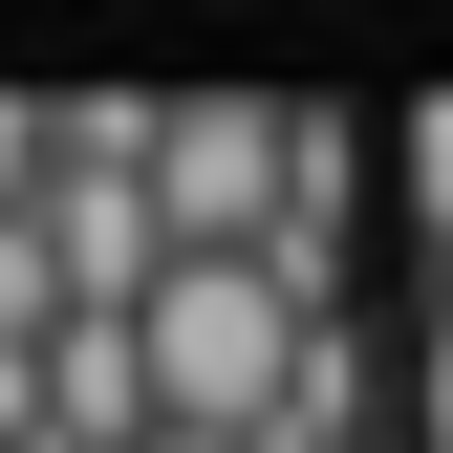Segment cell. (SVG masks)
Returning <instances> with one entry per match:
<instances>
[{"label":"cell","instance_id":"cell-1","mask_svg":"<svg viewBox=\"0 0 453 453\" xmlns=\"http://www.w3.org/2000/svg\"><path fill=\"white\" fill-rule=\"evenodd\" d=\"M303 346H324V324L303 303H280V280L259 259H173V280H151V432H280V388H303Z\"/></svg>","mask_w":453,"mask_h":453},{"label":"cell","instance_id":"cell-2","mask_svg":"<svg viewBox=\"0 0 453 453\" xmlns=\"http://www.w3.org/2000/svg\"><path fill=\"white\" fill-rule=\"evenodd\" d=\"M280 195H303V108H151V216H173V259H259Z\"/></svg>","mask_w":453,"mask_h":453},{"label":"cell","instance_id":"cell-3","mask_svg":"<svg viewBox=\"0 0 453 453\" xmlns=\"http://www.w3.org/2000/svg\"><path fill=\"white\" fill-rule=\"evenodd\" d=\"M43 453H151V324H43Z\"/></svg>","mask_w":453,"mask_h":453},{"label":"cell","instance_id":"cell-4","mask_svg":"<svg viewBox=\"0 0 453 453\" xmlns=\"http://www.w3.org/2000/svg\"><path fill=\"white\" fill-rule=\"evenodd\" d=\"M388 151H411V216H432V259H453V87H432V108H388Z\"/></svg>","mask_w":453,"mask_h":453},{"label":"cell","instance_id":"cell-5","mask_svg":"<svg viewBox=\"0 0 453 453\" xmlns=\"http://www.w3.org/2000/svg\"><path fill=\"white\" fill-rule=\"evenodd\" d=\"M65 324V280H43V216H0V346H43Z\"/></svg>","mask_w":453,"mask_h":453},{"label":"cell","instance_id":"cell-6","mask_svg":"<svg viewBox=\"0 0 453 453\" xmlns=\"http://www.w3.org/2000/svg\"><path fill=\"white\" fill-rule=\"evenodd\" d=\"M0 216H43V108L0 87Z\"/></svg>","mask_w":453,"mask_h":453},{"label":"cell","instance_id":"cell-7","mask_svg":"<svg viewBox=\"0 0 453 453\" xmlns=\"http://www.w3.org/2000/svg\"><path fill=\"white\" fill-rule=\"evenodd\" d=\"M411 432L453 453V303H432V346H411Z\"/></svg>","mask_w":453,"mask_h":453},{"label":"cell","instance_id":"cell-8","mask_svg":"<svg viewBox=\"0 0 453 453\" xmlns=\"http://www.w3.org/2000/svg\"><path fill=\"white\" fill-rule=\"evenodd\" d=\"M151 453H238V432H151Z\"/></svg>","mask_w":453,"mask_h":453}]
</instances>
